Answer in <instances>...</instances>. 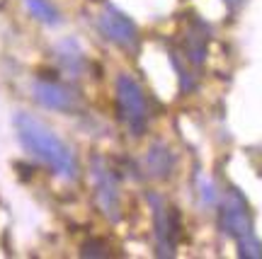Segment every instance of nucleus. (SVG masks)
Instances as JSON below:
<instances>
[{
	"label": "nucleus",
	"instance_id": "obj_3",
	"mask_svg": "<svg viewBox=\"0 0 262 259\" xmlns=\"http://www.w3.org/2000/svg\"><path fill=\"white\" fill-rule=\"evenodd\" d=\"M206 49H209V29L199 19H189L187 27L182 29L178 46H170V61L178 68L180 85L182 90H194L196 75L206 61Z\"/></svg>",
	"mask_w": 262,
	"mask_h": 259
},
{
	"label": "nucleus",
	"instance_id": "obj_9",
	"mask_svg": "<svg viewBox=\"0 0 262 259\" xmlns=\"http://www.w3.org/2000/svg\"><path fill=\"white\" fill-rule=\"evenodd\" d=\"M143 167H146L148 177H153V179H168L172 175V170H175V155H172V150L165 143L156 140L148 148V153H146Z\"/></svg>",
	"mask_w": 262,
	"mask_h": 259
},
{
	"label": "nucleus",
	"instance_id": "obj_1",
	"mask_svg": "<svg viewBox=\"0 0 262 259\" xmlns=\"http://www.w3.org/2000/svg\"><path fill=\"white\" fill-rule=\"evenodd\" d=\"M15 131L22 148L34 160H39L51 175L61 177L66 182H73L78 177V157L73 148L41 119L27 111H19L15 116Z\"/></svg>",
	"mask_w": 262,
	"mask_h": 259
},
{
	"label": "nucleus",
	"instance_id": "obj_4",
	"mask_svg": "<svg viewBox=\"0 0 262 259\" xmlns=\"http://www.w3.org/2000/svg\"><path fill=\"white\" fill-rule=\"evenodd\" d=\"M114 104L117 114L131 136H143L150 124L148 95L129 73H122L114 83Z\"/></svg>",
	"mask_w": 262,
	"mask_h": 259
},
{
	"label": "nucleus",
	"instance_id": "obj_13",
	"mask_svg": "<svg viewBox=\"0 0 262 259\" xmlns=\"http://www.w3.org/2000/svg\"><path fill=\"white\" fill-rule=\"evenodd\" d=\"M226 3H228V5H231V8H233V5H238V3H241V0H226Z\"/></svg>",
	"mask_w": 262,
	"mask_h": 259
},
{
	"label": "nucleus",
	"instance_id": "obj_12",
	"mask_svg": "<svg viewBox=\"0 0 262 259\" xmlns=\"http://www.w3.org/2000/svg\"><path fill=\"white\" fill-rule=\"evenodd\" d=\"M107 245L102 240H90L83 245V257H107Z\"/></svg>",
	"mask_w": 262,
	"mask_h": 259
},
{
	"label": "nucleus",
	"instance_id": "obj_11",
	"mask_svg": "<svg viewBox=\"0 0 262 259\" xmlns=\"http://www.w3.org/2000/svg\"><path fill=\"white\" fill-rule=\"evenodd\" d=\"M58 61H61V65H63L68 73H83L85 65H88V61H85L83 51L78 49V44L75 41H63L61 46H58Z\"/></svg>",
	"mask_w": 262,
	"mask_h": 259
},
{
	"label": "nucleus",
	"instance_id": "obj_8",
	"mask_svg": "<svg viewBox=\"0 0 262 259\" xmlns=\"http://www.w3.org/2000/svg\"><path fill=\"white\" fill-rule=\"evenodd\" d=\"M32 97L41 107L54 111H63V114H75V111L83 109V100H80L78 90H73L71 85L58 83V80L37 78L32 83Z\"/></svg>",
	"mask_w": 262,
	"mask_h": 259
},
{
	"label": "nucleus",
	"instance_id": "obj_10",
	"mask_svg": "<svg viewBox=\"0 0 262 259\" xmlns=\"http://www.w3.org/2000/svg\"><path fill=\"white\" fill-rule=\"evenodd\" d=\"M25 5H27L29 15L39 19L41 25H49V27L61 25V12H58V8L51 0H25Z\"/></svg>",
	"mask_w": 262,
	"mask_h": 259
},
{
	"label": "nucleus",
	"instance_id": "obj_6",
	"mask_svg": "<svg viewBox=\"0 0 262 259\" xmlns=\"http://www.w3.org/2000/svg\"><path fill=\"white\" fill-rule=\"evenodd\" d=\"M148 204L153 211V238H156V254L158 257H175L180 240V216L178 208L163 199V196L148 194Z\"/></svg>",
	"mask_w": 262,
	"mask_h": 259
},
{
	"label": "nucleus",
	"instance_id": "obj_2",
	"mask_svg": "<svg viewBox=\"0 0 262 259\" xmlns=\"http://www.w3.org/2000/svg\"><path fill=\"white\" fill-rule=\"evenodd\" d=\"M219 225L221 230L238 242V254L243 259H260L262 257V242L253 232V213L245 201V196L228 186L219 204Z\"/></svg>",
	"mask_w": 262,
	"mask_h": 259
},
{
	"label": "nucleus",
	"instance_id": "obj_5",
	"mask_svg": "<svg viewBox=\"0 0 262 259\" xmlns=\"http://www.w3.org/2000/svg\"><path fill=\"white\" fill-rule=\"evenodd\" d=\"M90 177H93L95 189V204L107 221L119 223L122 221V196H119V182L117 175L110 167V162L102 155L90 157Z\"/></svg>",
	"mask_w": 262,
	"mask_h": 259
},
{
	"label": "nucleus",
	"instance_id": "obj_7",
	"mask_svg": "<svg viewBox=\"0 0 262 259\" xmlns=\"http://www.w3.org/2000/svg\"><path fill=\"white\" fill-rule=\"evenodd\" d=\"M97 27L104 34L107 41H112L114 46H119L122 51L136 54L141 46V32L136 27V22L122 12L114 5H104L102 12L97 15Z\"/></svg>",
	"mask_w": 262,
	"mask_h": 259
}]
</instances>
